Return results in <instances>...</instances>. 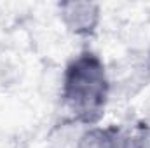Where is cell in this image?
<instances>
[{"label": "cell", "instance_id": "6da1fadb", "mask_svg": "<svg viewBox=\"0 0 150 148\" xmlns=\"http://www.w3.org/2000/svg\"><path fill=\"white\" fill-rule=\"evenodd\" d=\"M112 82L103 58L93 49L74 54L61 75V103L68 117L91 127L98 125L108 106Z\"/></svg>", "mask_w": 150, "mask_h": 148}, {"label": "cell", "instance_id": "7a4b0ae2", "mask_svg": "<svg viewBox=\"0 0 150 148\" xmlns=\"http://www.w3.org/2000/svg\"><path fill=\"white\" fill-rule=\"evenodd\" d=\"M58 18L65 30L77 38H94L101 26L103 11L98 2L91 0H65L56 5Z\"/></svg>", "mask_w": 150, "mask_h": 148}, {"label": "cell", "instance_id": "3957f363", "mask_svg": "<svg viewBox=\"0 0 150 148\" xmlns=\"http://www.w3.org/2000/svg\"><path fill=\"white\" fill-rule=\"evenodd\" d=\"M87 125L80 124L72 117H61L58 118L45 136V147L47 148H80V141L84 136V131Z\"/></svg>", "mask_w": 150, "mask_h": 148}, {"label": "cell", "instance_id": "277c9868", "mask_svg": "<svg viewBox=\"0 0 150 148\" xmlns=\"http://www.w3.org/2000/svg\"><path fill=\"white\" fill-rule=\"evenodd\" d=\"M80 148H120V125H91L84 131Z\"/></svg>", "mask_w": 150, "mask_h": 148}, {"label": "cell", "instance_id": "5b68a950", "mask_svg": "<svg viewBox=\"0 0 150 148\" xmlns=\"http://www.w3.org/2000/svg\"><path fill=\"white\" fill-rule=\"evenodd\" d=\"M120 148H150V122L138 118L120 125Z\"/></svg>", "mask_w": 150, "mask_h": 148}, {"label": "cell", "instance_id": "8992f818", "mask_svg": "<svg viewBox=\"0 0 150 148\" xmlns=\"http://www.w3.org/2000/svg\"><path fill=\"white\" fill-rule=\"evenodd\" d=\"M145 73L150 78V47L147 49V54H145Z\"/></svg>", "mask_w": 150, "mask_h": 148}]
</instances>
